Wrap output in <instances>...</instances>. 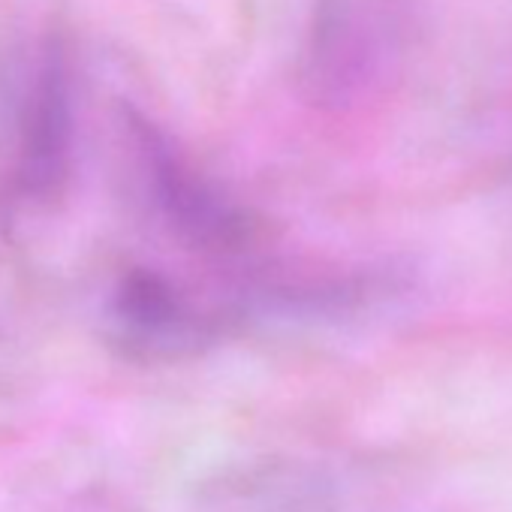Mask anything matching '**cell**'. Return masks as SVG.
I'll use <instances>...</instances> for the list:
<instances>
[{
    "mask_svg": "<svg viewBox=\"0 0 512 512\" xmlns=\"http://www.w3.org/2000/svg\"><path fill=\"white\" fill-rule=\"evenodd\" d=\"M232 317L196 299L172 275L133 266L109 290L103 335L124 359L145 365L184 362L214 347Z\"/></svg>",
    "mask_w": 512,
    "mask_h": 512,
    "instance_id": "cell-3",
    "label": "cell"
},
{
    "mask_svg": "<svg viewBox=\"0 0 512 512\" xmlns=\"http://www.w3.org/2000/svg\"><path fill=\"white\" fill-rule=\"evenodd\" d=\"M76 154V61L52 25L0 58V190L16 205H49Z\"/></svg>",
    "mask_w": 512,
    "mask_h": 512,
    "instance_id": "cell-1",
    "label": "cell"
},
{
    "mask_svg": "<svg viewBox=\"0 0 512 512\" xmlns=\"http://www.w3.org/2000/svg\"><path fill=\"white\" fill-rule=\"evenodd\" d=\"M124 130L148 211L181 247L229 260L256 244L260 217L196 169L154 121L127 109Z\"/></svg>",
    "mask_w": 512,
    "mask_h": 512,
    "instance_id": "cell-2",
    "label": "cell"
}]
</instances>
